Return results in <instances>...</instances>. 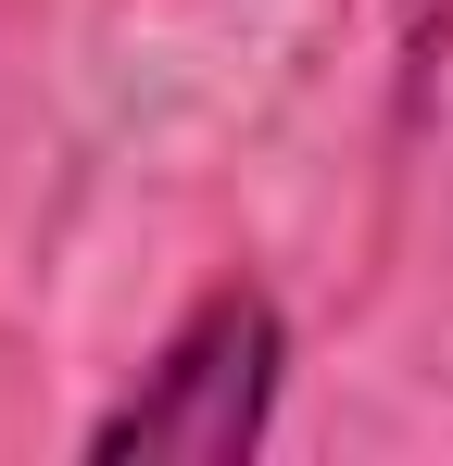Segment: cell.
<instances>
[{
  "instance_id": "1",
  "label": "cell",
  "mask_w": 453,
  "mask_h": 466,
  "mask_svg": "<svg viewBox=\"0 0 453 466\" xmlns=\"http://www.w3.org/2000/svg\"><path fill=\"white\" fill-rule=\"evenodd\" d=\"M277 390H290V303L252 265H226L176 303L151 366L76 429V454L88 466H252L277 441Z\"/></svg>"
}]
</instances>
